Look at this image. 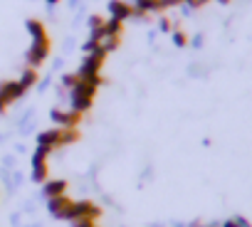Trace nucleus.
Returning <instances> with one entry per match:
<instances>
[{
  "mask_svg": "<svg viewBox=\"0 0 252 227\" xmlns=\"http://www.w3.org/2000/svg\"><path fill=\"white\" fill-rule=\"evenodd\" d=\"M101 84V77H92V79H79L74 86H72V111L77 114H84L92 109V101L96 96V89Z\"/></svg>",
  "mask_w": 252,
  "mask_h": 227,
  "instance_id": "f257e3e1",
  "label": "nucleus"
},
{
  "mask_svg": "<svg viewBox=\"0 0 252 227\" xmlns=\"http://www.w3.org/2000/svg\"><path fill=\"white\" fill-rule=\"evenodd\" d=\"M104 59H106V52L99 47L96 52H89L87 57H84V62L79 64V69H77V77L79 79H92V77H101L99 72H101V67H104Z\"/></svg>",
  "mask_w": 252,
  "mask_h": 227,
  "instance_id": "f03ea898",
  "label": "nucleus"
},
{
  "mask_svg": "<svg viewBox=\"0 0 252 227\" xmlns=\"http://www.w3.org/2000/svg\"><path fill=\"white\" fill-rule=\"evenodd\" d=\"M101 215V207L92 200H74L69 210V222L74 220H96Z\"/></svg>",
  "mask_w": 252,
  "mask_h": 227,
  "instance_id": "7ed1b4c3",
  "label": "nucleus"
},
{
  "mask_svg": "<svg viewBox=\"0 0 252 227\" xmlns=\"http://www.w3.org/2000/svg\"><path fill=\"white\" fill-rule=\"evenodd\" d=\"M50 55V37H40V40H32V47L28 50L25 59H28V67L37 69Z\"/></svg>",
  "mask_w": 252,
  "mask_h": 227,
  "instance_id": "20e7f679",
  "label": "nucleus"
},
{
  "mask_svg": "<svg viewBox=\"0 0 252 227\" xmlns=\"http://www.w3.org/2000/svg\"><path fill=\"white\" fill-rule=\"evenodd\" d=\"M47 156H50V151L42 148V146H37L35 153H32V180H35V183H45V180H47V173H50V168H47Z\"/></svg>",
  "mask_w": 252,
  "mask_h": 227,
  "instance_id": "39448f33",
  "label": "nucleus"
},
{
  "mask_svg": "<svg viewBox=\"0 0 252 227\" xmlns=\"http://www.w3.org/2000/svg\"><path fill=\"white\" fill-rule=\"evenodd\" d=\"M52 121L60 126V129H77L79 121H82V114L72 111V109H52L50 111Z\"/></svg>",
  "mask_w": 252,
  "mask_h": 227,
  "instance_id": "423d86ee",
  "label": "nucleus"
},
{
  "mask_svg": "<svg viewBox=\"0 0 252 227\" xmlns=\"http://www.w3.org/2000/svg\"><path fill=\"white\" fill-rule=\"evenodd\" d=\"M72 202H74V200H72L69 195H60V198L47 200V210H50V215H52V217H57V220H69Z\"/></svg>",
  "mask_w": 252,
  "mask_h": 227,
  "instance_id": "0eeeda50",
  "label": "nucleus"
},
{
  "mask_svg": "<svg viewBox=\"0 0 252 227\" xmlns=\"http://www.w3.org/2000/svg\"><path fill=\"white\" fill-rule=\"evenodd\" d=\"M37 146L47 148L50 153L57 151V148H64V143H62V129L57 126V129H47V131H42V134L37 136Z\"/></svg>",
  "mask_w": 252,
  "mask_h": 227,
  "instance_id": "6e6552de",
  "label": "nucleus"
},
{
  "mask_svg": "<svg viewBox=\"0 0 252 227\" xmlns=\"http://www.w3.org/2000/svg\"><path fill=\"white\" fill-rule=\"evenodd\" d=\"M23 94H25V89L20 86V82H3V84H0V104H3L5 109L13 101H18Z\"/></svg>",
  "mask_w": 252,
  "mask_h": 227,
  "instance_id": "1a4fd4ad",
  "label": "nucleus"
},
{
  "mask_svg": "<svg viewBox=\"0 0 252 227\" xmlns=\"http://www.w3.org/2000/svg\"><path fill=\"white\" fill-rule=\"evenodd\" d=\"M131 10H134V5L124 3V0H111V3H109L111 18H114V20H121V23H126V20L131 18Z\"/></svg>",
  "mask_w": 252,
  "mask_h": 227,
  "instance_id": "9d476101",
  "label": "nucleus"
},
{
  "mask_svg": "<svg viewBox=\"0 0 252 227\" xmlns=\"http://www.w3.org/2000/svg\"><path fill=\"white\" fill-rule=\"evenodd\" d=\"M42 185H45V188H42V193H45V198H47V200L60 198V195H67V188H69V185H67V180H62V178H60V180H45Z\"/></svg>",
  "mask_w": 252,
  "mask_h": 227,
  "instance_id": "9b49d317",
  "label": "nucleus"
},
{
  "mask_svg": "<svg viewBox=\"0 0 252 227\" xmlns=\"http://www.w3.org/2000/svg\"><path fill=\"white\" fill-rule=\"evenodd\" d=\"M121 32H124V23L121 20H114V18L104 20V35L106 37H121Z\"/></svg>",
  "mask_w": 252,
  "mask_h": 227,
  "instance_id": "f8f14e48",
  "label": "nucleus"
},
{
  "mask_svg": "<svg viewBox=\"0 0 252 227\" xmlns=\"http://www.w3.org/2000/svg\"><path fill=\"white\" fill-rule=\"evenodd\" d=\"M25 28H28V32L32 35V40H40V37H47V30H45V25H42L40 20H35V18H30V20L25 23Z\"/></svg>",
  "mask_w": 252,
  "mask_h": 227,
  "instance_id": "ddd939ff",
  "label": "nucleus"
},
{
  "mask_svg": "<svg viewBox=\"0 0 252 227\" xmlns=\"http://www.w3.org/2000/svg\"><path fill=\"white\" fill-rule=\"evenodd\" d=\"M18 82H20V86H23V89L28 91L30 86H35V84H37V69L28 67V69H25V72L20 74V79H18Z\"/></svg>",
  "mask_w": 252,
  "mask_h": 227,
  "instance_id": "4468645a",
  "label": "nucleus"
},
{
  "mask_svg": "<svg viewBox=\"0 0 252 227\" xmlns=\"http://www.w3.org/2000/svg\"><path fill=\"white\" fill-rule=\"evenodd\" d=\"M134 8L144 13H158V0H134Z\"/></svg>",
  "mask_w": 252,
  "mask_h": 227,
  "instance_id": "2eb2a0df",
  "label": "nucleus"
},
{
  "mask_svg": "<svg viewBox=\"0 0 252 227\" xmlns=\"http://www.w3.org/2000/svg\"><path fill=\"white\" fill-rule=\"evenodd\" d=\"M119 45H121V37H104V40H101V50H104L106 55H109V52H116Z\"/></svg>",
  "mask_w": 252,
  "mask_h": 227,
  "instance_id": "dca6fc26",
  "label": "nucleus"
},
{
  "mask_svg": "<svg viewBox=\"0 0 252 227\" xmlns=\"http://www.w3.org/2000/svg\"><path fill=\"white\" fill-rule=\"evenodd\" d=\"M173 45L176 47H186L188 45V35L181 32V30H173Z\"/></svg>",
  "mask_w": 252,
  "mask_h": 227,
  "instance_id": "f3484780",
  "label": "nucleus"
},
{
  "mask_svg": "<svg viewBox=\"0 0 252 227\" xmlns=\"http://www.w3.org/2000/svg\"><path fill=\"white\" fill-rule=\"evenodd\" d=\"M222 227H250V222L242 220V217H232V220H225Z\"/></svg>",
  "mask_w": 252,
  "mask_h": 227,
  "instance_id": "a211bd4d",
  "label": "nucleus"
},
{
  "mask_svg": "<svg viewBox=\"0 0 252 227\" xmlns=\"http://www.w3.org/2000/svg\"><path fill=\"white\" fill-rule=\"evenodd\" d=\"M77 82H79V77H77V72H69V74H64V77H62V84H64L67 89H72V86H74Z\"/></svg>",
  "mask_w": 252,
  "mask_h": 227,
  "instance_id": "6ab92c4d",
  "label": "nucleus"
},
{
  "mask_svg": "<svg viewBox=\"0 0 252 227\" xmlns=\"http://www.w3.org/2000/svg\"><path fill=\"white\" fill-rule=\"evenodd\" d=\"M72 227H99V225H96V220H74Z\"/></svg>",
  "mask_w": 252,
  "mask_h": 227,
  "instance_id": "aec40b11",
  "label": "nucleus"
},
{
  "mask_svg": "<svg viewBox=\"0 0 252 227\" xmlns=\"http://www.w3.org/2000/svg\"><path fill=\"white\" fill-rule=\"evenodd\" d=\"M104 25V18H99V15H92L89 18V30H96V28H101Z\"/></svg>",
  "mask_w": 252,
  "mask_h": 227,
  "instance_id": "412c9836",
  "label": "nucleus"
},
{
  "mask_svg": "<svg viewBox=\"0 0 252 227\" xmlns=\"http://www.w3.org/2000/svg\"><path fill=\"white\" fill-rule=\"evenodd\" d=\"M99 47H101V45H99V42H94V40H89V42H87V45H84V52H87V55H89V52H96V50H99Z\"/></svg>",
  "mask_w": 252,
  "mask_h": 227,
  "instance_id": "4be33fe9",
  "label": "nucleus"
},
{
  "mask_svg": "<svg viewBox=\"0 0 252 227\" xmlns=\"http://www.w3.org/2000/svg\"><path fill=\"white\" fill-rule=\"evenodd\" d=\"M161 30H163V32H171V30H173V23H171L168 18H163V20H161Z\"/></svg>",
  "mask_w": 252,
  "mask_h": 227,
  "instance_id": "5701e85b",
  "label": "nucleus"
},
{
  "mask_svg": "<svg viewBox=\"0 0 252 227\" xmlns=\"http://www.w3.org/2000/svg\"><path fill=\"white\" fill-rule=\"evenodd\" d=\"M186 3H188L190 8H203L205 3H210V0H186Z\"/></svg>",
  "mask_w": 252,
  "mask_h": 227,
  "instance_id": "b1692460",
  "label": "nucleus"
},
{
  "mask_svg": "<svg viewBox=\"0 0 252 227\" xmlns=\"http://www.w3.org/2000/svg\"><path fill=\"white\" fill-rule=\"evenodd\" d=\"M45 3H47V5H57V3H60V0H45Z\"/></svg>",
  "mask_w": 252,
  "mask_h": 227,
  "instance_id": "393cba45",
  "label": "nucleus"
},
{
  "mask_svg": "<svg viewBox=\"0 0 252 227\" xmlns=\"http://www.w3.org/2000/svg\"><path fill=\"white\" fill-rule=\"evenodd\" d=\"M190 227H203V225L200 222H190Z\"/></svg>",
  "mask_w": 252,
  "mask_h": 227,
  "instance_id": "a878e982",
  "label": "nucleus"
},
{
  "mask_svg": "<svg viewBox=\"0 0 252 227\" xmlns=\"http://www.w3.org/2000/svg\"><path fill=\"white\" fill-rule=\"evenodd\" d=\"M218 3H222V5H227V3H230V0H218Z\"/></svg>",
  "mask_w": 252,
  "mask_h": 227,
  "instance_id": "bb28decb",
  "label": "nucleus"
},
{
  "mask_svg": "<svg viewBox=\"0 0 252 227\" xmlns=\"http://www.w3.org/2000/svg\"><path fill=\"white\" fill-rule=\"evenodd\" d=\"M205 227H220V225H205Z\"/></svg>",
  "mask_w": 252,
  "mask_h": 227,
  "instance_id": "cd10ccee",
  "label": "nucleus"
},
{
  "mask_svg": "<svg viewBox=\"0 0 252 227\" xmlns=\"http://www.w3.org/2000/svg\"><path fill=\"white\" fill-rule=\"evenodd\" d=\"M176 3H183V0H176Z\"/></svg>",
  "mask_w": 252,
  "mask_h": 227,
  "instance_id": "c85d7f7f",
  "label": "nucleus"
}]
</instances>
